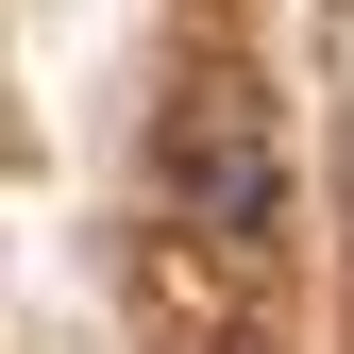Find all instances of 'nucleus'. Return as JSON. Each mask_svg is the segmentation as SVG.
<instances>
[{
  "mask_svg": "<svg viewBox=\"0 0 354 354\" xmlns=\"http://www.w3.org/2000/svg\"><path fill=\"white\" fill-rule=\"evenodd\" d=\"M152 169H169V219H203V236H236V253L287 219V152H270V102H253V84H203Z\"/></svg>",
  "mask_w": 354,
  "mask_h": 354,
  "instance_id": "nucleus-1",
  "label": "nucleus"
}]
</instances>
